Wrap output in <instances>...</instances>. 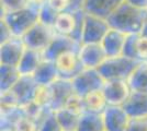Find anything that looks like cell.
Instances as JSON below:
<instances>
[{
  "instance_id": "f1b7e54d",
  "label": "cell",
  "mask_w": 147,
  "mask_h": 131,
  "mask_svg": "<svg viewBox=\"0 0 147 131\" xmlns=\"http://www.w3.org/2000/svg\"><path fill=\"white\" fill-rule=\"evenodd\" d=\"M13 129L16 131H37L38 124L34 119L26 116L22 109V114L18 117L13 124Z\"/></svg>"
},
{
  "instance_id": "d6a6232c",
  "label": "cell",
  "mask_w": 147,
  "mask_h": 131,
  "mask_svg": "<svg viewBox=\"0 0 147 131\" xmlns=\"http://www.w3.org/2000/svg\"><path fill=\"white\" fill-rule=\"evenodd\" d=\"M138 35L140 34L127 35L126 42H125V45H124V49H123V56L137 60V58H136V42H137Z\"/></svg>"
},
{
  "instance_id": "60d3db41",
  "label": "cell",
  "mask_w": 147,
  "mask_h": 131,
  "mask_svg": "<svg viewBox=\"0 0 147 131\" xmlns=\"http://www.w3.org/2000/svg\"><path fill=\"white\" fill-rule=\"evenodd\" d=\"M146 119H147V118H146Z\"/></svg>"
},
{
  "instance_id": "e0dca14e",
  "label": "cell",
  "mask_w": 147,
  "mask_h": 131,
  "mask_svg": "<svg viewBox=\"0 0 147 131\" xmlns=\"http://www.w3.org/2000/svg\"><path fill=\"white\" fill-rule=\"evenodd\" d=\"M126 38H127L126 34L110 27L109 32L104 36L103 41L101 42V45L108 58L123 56V49Z\"/></svg>"
},
{
  "instance_id": "7a4b0ae2",
  "label": "cell",
  "mask_w": 147,
  "mask_h": 131,
  "mask_svg": "<svg viewBox=\"0 0 147 131\" xmlns=\"http://www.w3.org/2000/svg\"><path fill=\"white\" fill-rule=\"evenodd\" d=\"M1 20L11 30L13 37L22 38L34 25L40 22V8L29 5L21 10L6 13Z\"/></svg>"
},
{
  "instance_id": "ac0fdd59",
  "label": "cell",
  "mask_w": 147,
  "mask_h": 131,
  "mask_svg": "<svg viewBox=\"0 0 147 131\" xmlns=\"http://www.w3.org/2000/svg\"><path fill=\"white\" fill-rule=\"evenodd\" d=\"M123 108L131 118H147V93L132 91Z\"/></svg>"
},
{
  "instance_id": "4dcf8cb0",
  "label": "cell",
  "mask_w": 147,
  "mask_h": 131,
  "mask_svg": "<svg viewBox=\"0 0 147 131\" xmlns=\"http://www.w3.org/2000/svg\"><path fill=\"white\" fill-rule=\"evenodd\" d=\"M58 13L54 11L49 5L44 3L43 6L40 8V22L43 24L47 25L49 27H53L56 21Z\"/></svg>"
},
{
  "instance_id": "9c48e42d",
  "label": "cell",
  "mask_w": 147,
  "mask_h": 131,
  "mask_svg": "<svg viewBox=\"0 0 147 131\" xmlns=\"http://www.w3.org/2000/svg\"><path fill=\"white\" fill-rule=\"evenodd\" d=\"M109 106H123L132 94L127 80L107 81L102 88Z\"/></svg>"
},
{
  "instance_id": "d4e9b609",
  "label": "cell",
  "mask_w": 147,
  "mask_h": 131,
  "mask_svg": "<svg viewBox=\"0 0 147 131\" xmlns=\"http://www.w3.org/2000/svg\"><path fill=\"white\" fill-rule=\"evenodd\" d=\"M45 3L59 14L64 12H77L79 10H84L85 0H45Z\"/></svg>"
},
{
  "instance_id": "836d02e7",
  "label": "cell",
  "mask_w": 147,
  "mask_h": 131,
  "mask_svg": "<svg viewBox=\"0 0 147 131\" xmlns=\"http://www.w3.org/2000/svg\"><path fill=\"white\" fill-rule=\"evenodd\" d=\"M136 58L140 61H147V38L138 35L136 42Z\"/></svg>"
},
{
  "instance_id": "83f0119b",
  "label": "cell",
  "mask_w": 147,
  "mask_h": 131,
  "mask_svg": "<svg viewBox=\"0 0 147 131\" xmlns=\"http://www.w3.org/2000/svg\"><path fill=\"white\" fill-rule=\"evenodd\" d=\"M33 102L37 104L38 106L43 109H49L51 103H52V91L51 86H44V85H38Z\"/></svg>"
},
{
  "instance_id": "52a82bcc",
  "label": "cell",
  "mask_w": 147,
  "mask_h": 131,
  "mask_svg": "<svg viewBox=\"0 0 147 131\" xmlns=\"http://www.w3.org/2000/svg\"><path fill=\"white\" fill-rule=\"evenodd\" d=\"M75 93L85 96L87 94L102 90L104 86V79L97 69H85L79 75L71 80Z\"/></svg>"
},
{
  "instance_id": "603a6c76",
  "label": "cell",
  "mask_w": 147,
  "mask_h": 131,
  "mask_svg": "<svg viewBox=\"0 0 147 131\" xmlns=\"http://www.w3.org/2000/svg\"><path fill=\"white\" fill-rule=\"evenodd\" d=\"M127 81L133 92L147 93V61L138 63Z\"/></svg>"
},
{
  "instance_id": "3957f363",
  "label": "cell",
  "mask_w": 147,
  "mask_h": 131,
  "mask_svg": "<svg viewBox=\"0 0 147 131\" xmlns=\"http://www.w3.org/2000/svg\"><path fill=\"white\" fill-rule=\"evenodd\" d=\"M140 63L141 61L125 56L112 57L107 58V60L97 70L105 82L113 80H129Z\"/></svg>"
},
{
  "instance_id": "ab89813d",
  "label": "cell",
  "mask_w": 147,
  "mask_h": 131,
  "mask_svg": "<svg viewBox=\"0 0 147 131\" xmlns=\"http://www.w3.org/2000/svg\"><path fill=\"white\" fill-rule=\"evenodd\" d=\"M0 131H16L12 127H1Z\"/></svg>"
},
{
  "instance_id": "484cf974",
  "label": "cell",
  "mask_w": 147,
  "mask_h": 131,
  "mask_svg": "<svg viewBox=\"0 0 147 131\" xmlns=\"http://www.w3.org/2000/svg\"><path fill=\"white\" fill-rule=\"evenodd\" d=\"M56 118L64 131H77L79 125L80 115L68 110L67 108H63L57 112H54Z\"/></svg>"
},
{
  "instance_id": "e575fe53",
  "label": "cell",
  "mask_w": 147,
  "mask_h": 131,
  "mask_svg": "<svg viewBox=\"0 0 147 131\" xmlns=\"http://www.w3.org/2000/svg\"><path fill=\"white\" fill-rule=\"evenodd\" d=\"M125 131H147L146 118H131Z\"/></svg>"
},
{
  "instance_id": "d590c367",
  "label": "cell",
  "mask_w": 147,
  "mask_h": 131,
  "mask_svg": "<svg viewBox=\"0 0 147 131\" xmlns=\"http://www.w3.org/2000/svg\"><path fill=\"white\" fill-rule=\"evenodd\" d=\"M0 43L3 44L8 42L9 39H11L13 37L12 33H11V30L9 29V26L6 24V22L3 20H1V23H0Z\"/></svg>"
},
{
  "instance_id": "44dd1931",
  "label": "cell",
  "mask_w": 147,
  "mask_h": 131,
  "mask_svg": "<svg viewBox=\"0 0 147 131\" xmlns=\"http://www.w3.org/2000/svg\"><path fill=\"white\" fill-rule=\"evenodd\" d=\"M82 98H84L85 112L103 114L109 106L108 100L105 98V95L102 90H98V91L87 94L85 96H82Z\"/></svg>"
},
{
  "instance_id": "4316f807",
  "label": "cell",
  "mask_w": 147,
  "mask_h": 131,
  "mask_svg": "<svg viewBox=\"0 0 147 131\" xmlns=\"http://www.w3.org/2000/svg\"><path fill=\"white\" fill-rule=\"evenodd\" d=\"M37 131H64L61 127L56 115L51 109H47L44 112L43 117L38 121V129Z\"/></svg>"
},
{
  "instance_id": "5bb4252c",
  "label": "cell",
  "mask_w": 147,
  "mask_h": 131,
  "mask_svg": "<svg viewBox=\"0 0 147 131\" xmlns=\"http://www.w3.org/2000/svg\"><path fill=\"white\" fill-rule=\"evenodd\" d=\"M80 46L81 44L77 43L70 37L56 34L55 37L53 38V41L49 45V47L43 51V59L49 61H55L56 58L61 56V54L70 50H79Z\"/></svg>"
},
{
  "instance_id": "30bf717a",
  "label": "cell",
  "mask_w": 147,
  "mask_h": 131,
  "mask_svg": "<svg viewBox=\"0 0 147 131\" xmlns=\"http://www.w3.org/2000/svg\"><path fill=\"white\" fill-rule=\"evenodd\" d=\"M26 46L22 38L12 37L0 45V65L18 67L24 55Z\"/></svg>"
},
{
  "instance_id": "74e56055",
  "label": "cell",
  "mask_w": 147,
  "mask_h": 131,
  "mask_svg": "<svg viewBox=\"0 0 147 131\" xmlns=\"http://www.w3.org/2000/svg\"><path fill=\"white\" fill-rule=\"evenodd\" d=\"M29 1H30V5L38 7V8H41L45 3V0H29Z\"/></svg>"
},
{
  "instance_id": "4fadbf2b",
  "label": "cell",
  "mask_w": 147,
  "mask_h": 131,
  "mask_svg": "<svg viewBox=\"0 0 147 131\" xmlns=\"http://www.w3.org/2000/svg\"><path fill=\"white\" fill-rule=\"evenodd\" d=\"M79 57L86 69H98L108 58L101 44H81Z\"/></svg>"
},
{
  "instance_id": "277c9868",
  "label": "cell",
  "mask_w": 147,
  "mask_h": 131,
  "mask_svg": "<svg viewBox=\"0 0 147 131\" xmlns=\"http://www.w3.org/2000/svg\"><path fill=\"white\" fill-rule=\"evenodd\" d=\"M85 19V10H79L77 12L59 13L56 18L53 29L57 35L70 37L77 43L81 44Z\"/></svg>"
},
{
  "instance_id": "7402d4cb",
  "label": "cell",
  "mask_w": 147,
  "mask_h": 131,
  "mask_svg": "<svg viewBox=\"0 0 147 131\" xmlns=\"http://www.w3.org/2000/svg\"><path fill=\"white\" fill-rule=\"evenodd\" d=\"M77 131H105L103 114L84 112L80 115Z\"/></svg>"
},
{
  "instance_id": "9a60e30c",
  "label": "cell",
  "mask_w": 147,
  "mask_h": 131,
  "mask_svg": "<svg viewBox=\"0 0 147 131\" xmlns=\"http://www.w3.org/2000/svg\"><path fill=\"white\" fill-rule=\"evenodd\" d=\"M125 0H85V12L108 20Z\"/></svg>"
},
{
  "instance_id": "f546056e",
  "label": "cell",
  "mask_w": 147,
  "mask_h": 131,
  "mask_svg": "<svg viewBox=\"0 0 147 131\" xmlns=\"http://www.w3.org/2000/svg\"><path fill=\"white\" fill-rule=\"evenodd\" d=\"M1 1V17L6 13L21 10L30 5L29 0H0Z\"/></svg>"
},
{
  "instance_id": "7c38bea8",
  "label": "cell",
  "mask_w": 147,
  "mask_h": 131,
  "mask_svg": "<svg viewBox=\"0 0 147 131\" xmlns=\"http://www.w3.org/2000/svg\"><path fill=\"white\" fill-rule=\"evenodd\" d=\"M131 117L123 106H108L103 112L105 131H125Z\"/></svg>"
},
{
  "instance_id": "8d00e7d4",
  "label": "cell",
  "mask_w": 147,
  "mask_h": 131,
  "mask_svg": "<svg viewBox=\"0 0 147 131\" xmlns=\"http://www.w3.org/2000/svg\"><path fill=\"white\" fill-rule=\"evenodd\" d=\"M127 3L136 8H141V9H147V0H125Z\"/></svg>"
},
{
  "instance_id": "2e32d148",
  "label": "cell",
  "mask_w": 147,
  "mask_h": 131,
  "mask_svg": "<svg viewBox=\"0 0 147 131\" xmlns=\"http://www.w3.org/2000/svg\"><path fill=\"white\" fill-rule=\"evenodd\" d=\"M38 84L34 81L32 75H22L17 84L10 90L18 100L19 106L23 107L34 100Z\"/></svg>"
},
{
  "instance_id": "cb8c5ba5",
  "label": "cell",
  "mask_w": 147,
  "mask_h": 131,
  "mask_svg": "<svg viewBox=\"0 0 147 131\" xmlns=\"http://www.w3.org/2000/svg\"><path fill=\"white\" fill-rule=\"evenodd\" d=\"M22 75L17 67L0 65V92L5 93L12 88Z\"/></svg>"
},
{
  "instance_id": "ba28073f",
  "label": "cell",
  "mask_w": 147,
  "mask_h": 131,
  "mask_svg": "<svg viewBox=\"0 0 147 131\" xmlns=\"http://www.w3.org/2000/svg\"><path fill=\"white\" fill-rule=\"evenodd\" d=\"M110 30L108 21L86 13L81 44H101Z\"/></svg>"
},
{
  "instance_id": "f35d334b",
  "label": "cell",
  "mask_w": 147,
  "mask_h": 131,
  "mask_svg": "<svg viewBox=\"0 0 147 131\" xmlns=\"http://www.w3.org/2000/svg\"><path fill=\"white\" fill-rule=\"evenodd\" d=\"M140 35H142V36H144V37L147 38V22L144 24V26H143V29H142Z\"/></svg>"
},
{
  "instance_id": "5b68a950",
  "label": "cell",
  "mask_w": 147,
  "mask_h": 131,
  "mask_svg": "<svg viewBox=\"0 0 147 131\" xmlns=\"http://www.w3.org/2000/svg\"><path fill=\"white\" fill-rule=\"evenodd\" d=\"M54 63L58 72V79L68 81L74 80L86 69L79 57V50H70L61 54L56 58Z\"/></svg>"
},
{
  "instance_id": "8fae6325",
  "label": "cell",
  "mask_w": 147,
  "mask_h": 131,
  "mask_svg": "<svg viewBox=\"0 0 147 131\" xmlns=\"http://www.w3.org/2000/svg\"><path fill=\"white\" fill-rule=\"evenodd\" d=\"M49 86L52 91V103L49 109L52 112H57L59 109L65 108L68 100L75 94L71 81L58 79Z\"/></svg>"
},
{
  "instance_id": "d6986e66",
  "label": "cell",
  "mask_w": 147,
  "mask_h": 131,
  "mask_svg": "<svg viewBox=\"0 0 147 131\" xmlns=\"http://www.w3.org/2000/svg\"><path fill=\"white\" fill-rule=\"evenodd\" d=\"M43 60V53L26 48L17 68L21 75H33Z\"/></svg>"
},
{
  "instance_id": "1f68e13d",
  "label": "cell",
  "mask_w": 147,
  "mask_h": 131,
  "mask_svg": "<svg viewBox=\"0 0 147 131\" xmlns=\"http://www.w3.org/2000/svg\"><path fill=\"white\" fill-rule=\"evenodd\" d=\"M65 108H67L68 110H70V112H76L78 115H81L82 112H85V105H84V98H82V96H80V95L75 93L68 100Z\"/></svg>"
},
{
  "instance_id": "6da1fadb",
  "label": "cell",
  "mask_w": 147,
  "mask_h": 131,
  "mask_svg": "<svg viewBox=\"0 0 147 131\" xmlns=\"http://www.w3.org/2000/svg\"><path fill=\"white\" fill-rule=\"evenodd\" d=\"M107 21L111 29L126 35L140 34L147 22V9L136 8L124 1Z\"/></svg>"
},
{
  "instance_id": "8992f818",
  "label": "cell",
  "mask_w": 147,
  "mask_h": 131,
  "mask_svg": "<svg viewBox=\"0 0 147 131\" xmlns=\"http://www.w3.org/2000/svg\"><path fill=\"white\" fill-rule=\"evenodd\" d=\"M56 33L53 27H49L38 22L22 37V41L25 44L26 48L43 53L49 47Z\"/></svg>"
},
{
  "instance_id": "ffe728a7",
  "label": "cell",
  "mask_w": 147,
  "mask_h": 131,
  "mask_svg": "<svg viewBox=\"0 0 147 131\" xmlns=\"http://www.w3.org/2000/svg\"><path fill=\"white\" fill-rule=\"evenodd\" d=\"M32 76L38 85L49 86L53 84L56 80H58V72L54 61L43 60Z\"/></svg>"
}]
</instances>
